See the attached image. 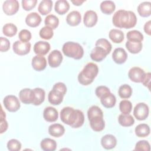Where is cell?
Here are the masks:
<instances>
[{
  "mask_svg": "<svg viewBox=\"0 0 151 151\" xmlns=\"http://www.w3.org/2000/svg\"><path fill=\"white\" fill-rule=\"evenodd\" d=\"M52 8V1L51 0H42L38 5V10L43 15L48 14Z\"/></svg>",
  "mask_w": 151,
  "mask_h": 151,
  "instance_id": "cell-26",
  "label": "cell"
},
{
  "mask_svg": "<svg viewBox=\"0 0 151 151\" xmlns=\"http://www.w3.org/2000/svg\"><path fill=\"white\" fill-rule=\"evenodd\" d=\"M31 33L28 29H22L18 34V37L20 41L23 42H29V41L31 39Z\"/></svg>",
  "mask_w": 151,
  "mask_h": 151,
  "instance_id": "cell-46",
  "label": "cell"
},
{
  "mask_svg": "<svg viewBox=\"0 0 151 151\" xmlns=\"http://www.w3.org/2000/svg\"><path fill=\"white\" fill-rule=\"evenodd\" d=\"M43 117L47 122H54L58 119V113L54 107L48 106L44 110Z\"/></svg>",
  "mask_w": 151,
  "mask_h": 151,
  "instance_id": "cell-17",
  "label": "cell"
},
{
  "mask_svg": "<svg viewBox=\"0 0 151 151\" xmlns=\"http://www.w3.org/2000/svg\"><path fill=\"white\" fill-rule=\"evenodd\" d=\"M150 78H151V74L150 73H145V77L141 82L143 85L145 87H147L148 89H150Z\"/></svg>",
  "mask_w": 151,
  "mask_h": 151,
  "instance_id": "cell-51",
  "label": "cell"
},
{
  "mask_svg": "<svg viewBox=\"0 0 151 151\" xmlns=\"http://www.w3.org/2000/svg\"><path fill=\"white\" fill-rule=\"evenodd\" d=\"M41 38L44 40H50L54 35L53 29L48 26H45L42 27L39 32Z\"/></svg>",
  "mask_w": 151,
  "mask_h": 151,
  "instance_id": "cell-40",
  "label": "cell"
},
{
  "mask_svg": "<svg viewBox=\"0 0 151 151\" xmlns=\"http://www.w3.org/2000/svg\"><path fill=\"white\" fill-rule=\"evenodd\" d=\"M63 57L61 52L57 50L52 51L48 57V64L51 67H58L62 63Z\"/></svg>",
  "mask_w": 151,
  "mask_h": 151,
  "instance_id": "cell-10",
  "label": "cell"
},
{
  "mask_svg": "<svg viewBox=\"0 0 151 151\" xmlns=\"http://www.w3.org/2000/svg\"><path fill=\"white\" fill-rule=\"evenodd\" d=\"M19 98L24 104H33L35 98L34 90L28 88L22 89L19 93Z\"/></svg>",
  "mask_w": 151,
  "mask_h": 151,
  "instance_id": "cell-9",
  "label": "cell"
},
{
  "mask_svg": "<svg viewBox=\"0 0 151 151\" xmlns=\"http://www.w3.org/2000/svg\"><path fill=\"white\" fill-rule=\"evenodd\" d=\"M61 120L73 128L81 127L84 122L83 113L80 110H76L71 107H64L60 111Z\"/></svg>",
  "mask_w": 151,
  "mask_h": 151,
  "instance_id": "cell-1",
  "label": "cell"
},
{
  "mask_svg": "<svg viewBox=\"0 0 151 151\" xmlns=\"http://www.w3.org/2000/svg\"><path fill=\"white\" fill-rule=\"evenodd\" d=\"M134 132L137 137H145L150 134V127L147 124L141 123L135 127Z\"/></svg>",
  "mask_w": 151,
  "mask_h": 151,
  "instance_id": "cell-32",
  "label": "cell"
},
{
  "mask_svg": "<svg viewBox=\"0 0 151 151\" xmlns=\"http://www.w3.org/2000/svg\"><path fill=\"white\" fill-rule=\"evenodd\" d=\"M95 45L103 48L106 51L107 54L110 52L112 48V46L110 42L105 38H100L97 40L96 42Z\"/></svg>",
  "mask_w": 151,
  "mask_h": 151,
  "instance_id": "cell-41",
  "label": "cell"
},
{
  "mask_svg": "<svg viewBox=\"0 0 151 151\" xmlns=\"http://www.w3.org/2000/svg\"><path fill=\"white\" fill-rule=\"evenodd\" d=\"M91 128L95 132H100L104 129L105 122L103 116H97L88 119Z\"/></svg>",
  "mask_w": 151,
  "mask_h": 151,
  "instance_id": "cell-13",
  "label": "cell"
},
{
  "mask_svg": "<svg viewBox=\"0 0 151 151\" xmlns=\"http://www.w3.org/2000/svg\"><path fill=\"white\" fill-rule=\"evenodd\" d=\"M64 96L60 92L52 89L48 93V101L52 105H58L63 100Z\"/></svg>",
  "mask_w": 151,
  "mask_h": 151,
  "instance_id": "cell-23",
  "label": "cell"
},
{
  "mask_svg": "<svg viewBox=\"0 0 151 151\" xmlns=\"http://www.w3.org/2000/svg\"><path fill=\"white\" fill-rule=\"evenodd\" d=\"M99 73L98 66L93 63H87L78 75V82L84 86L91 84Z\"/></svg>",
  "mask_w": 151,
  "mask_h": 151,
  "instance_id": "cell-3",
  "label": "cell"
},
{
  "mask_svg": "<svg viewBox=\"0 0 151 151\" xmlns=\"http://www.w3.org/2000/svg\"><path fill=\"white\" fill-rule=\"evenodd\" d=\"M10 48L9 41L5 37H0V51L1 52H6Z\"/></svg>",
  "mask_w": 151,
  "mask_h": 151,
  "instance_id": "cell-48",
  "label": "cell"
},
{
  "mask_svg": "<svg viewBox=\"0 0 151 151\" xmlns=\"http://www.w3.org/2000/svg\"><path fill=\"white\" fill-rule=\"evenodd\" d=\"M22 6L23 9L25 11H30L34 8H35L37 1V0H22Z\"/></svg>",
  "mask_w": 151,
  "mask_h": 151,
  "instance_id": "cell-47",
  "label": "cell"
},
{
  "mask_svg": "<svg viewBox=\"0 0 151 151\" xmlns=\"http://www.w3.org/2000/svg\"><path fill=\"white\" fill-rule=\"evenodd\" d=\"M142 43L139 41H127L126 42V47L127 50L132 54H137L142 49Z\"/></svg>",
  "mask_w": 151,
  "mask_h": 151,
  "instance_id": "cell-31",
  "label": "cell"
},
{
  "mask_svg": "<svg viewBox=\"0 0 151 151\" xmlns=\"http://www.w3.org/2000/svg\"><path fill=\"white\" fill-rule=\"evenodd\" d=\"M112 22L117 28L129 29L136 25L137 17L135 14L131 11L120 9L114 14Z\"/></svg>",
  "mask_w": 151,
  "mask_h": 151,
  "instance_id": "cell-2",
  "label": "cell"
},
{
  "mask_svg": "<svg viewBox=\"0 0 151 151\" xmlns=\"http://www.w3.org/2000/svg\"><path fill=\"white\" fill-rule=\"evenodd\" d=\"M149 113V107L145 103L137 104L133 110V115L139 120H145L148 117Z\"/></svg>",
  "mask_w": 151,
  "mask_h": 151,
  "instance_id": "cell-6",
  "label": "cell"
},
{
  "mask_svg": "<svg viewBox=\"0 0 151 151\" xmlns=\"http://www.w3.org/2000/svg\"><path fill=\"white\" fill-rule=\"evenodd\" d=\"M70 9V5L66 0H58L55 2L54 9L59 15H64Z\"/></svg>",
  "mask_w": 151,
  "mask_h": 151,
  "instance_id": "cell-24",
  "label": "cell"
},
{
  "mask_svg": "<svg viewBox=\"0 0 151 151\" xmlns=\"http://www.w3.org/2000/svg\"><path fill=\"white\" fill-rule=\"evenodd\" d=\"M112 58L116 63L122 64L126 61L127 54L123 48H117L114 49L112 53Z\"/></svg>",
  "mask_w": 151,
  "mask_h": 151,
  "instance_id": "cell-14",
  "label": "cell"
},
{
  "mask_svg": "<svg viewBox=\"0 0 151 151\" xmlns=\"http://www.w3.org/2000/svg\"><path fill=\"white\" fill-rule=\"evenodd\" d=\"M97 116H103V113L102 110L100 109V108H99L98 106H92L88 109L87 111L88 119H90V118Z\"/></svg>",
  "mask_w": 151,
  "mask_h": 151,
  "instance_id": "cell-43",
  "label": "cell"
},
{
  "mask_svg": "<svg viewBox=\"0 0 151 151\" xmlns=\"http://www.w3.org/2000/svg\"><path fill=\"white\" fill-rule=\"evenodd\" d=\"M132 104L128 100H123L119 104V109L122 114H128L132 110Z\"/></svg>",
  "mask_w": 151,
  "mask_h": 151,
  "instance_id": "cell-39",
  "label": "cell"
},
{
  "mask_svg": "<svg viewBox=\"0 0 151 151\" xmlns=\"http://www.w3.org/2000/svg\"><path fill=\"white\" fill-rule=\"evenodd\" d=\"M110 93V89L107 87L104 86H98L96 88V91H95V93H96V96L100 99H101V97H104V96Z\"/></svg>",
  "mask_w": 151,
  "mask_h": 151,
  "instance_id": "cell-45",
  "label": "cell"
},
{
  "mask_svg": "<svg viewBox=\"0 0 151 151\" xmlns=\"http://www.w3.org/2000/svg\"><path fill=\"white\" fill-rule=\"evenodd\" d=\"M109 37L114 43L117 44L122 42L124 40L123 32L117 29H111L109 33Z\"/></svg>",
  "mask_w": 151,
  "mask_h": 151,
  "instance_id": "cell-30",
  "label": "cell"
},
{
  "mask_svg": "<svg viewBox=\"0 0 151 151\" xmlns=\"http://www.w3.org/2000/svg\"><path fill=\"white\" fill-rule=\"evenodd\" d=\"M7 148L10 151H19L21 149V142L15 139L9 140L7 143Z\"/></svg>",
  "mask_w": 151,
  "mask_h": 151,
  "instance_id": "cell-42",
  "label": "cell"
},
{
  "mask_svg": "<svg viewBox=\"0 0 151 151\" xmlns=\"http://www.w3.org/2000/svg\"><path fill=\"white\" fill-rule=\"evenodd\" d=\"M100 101L104 107L110 109L113 107L115 106L116 99L113 94L110 93L108 94L101 97L100 99Z\"/></svg>",
  "mask_w": 151,
  "mask_h": 151,
  "instance_id": "cell-27",
  "label": "cell"
},
{
  "mask_svg": "<svg viewBox=\"0 0 151 151\" xmlns=\"http://www.w3.org/2000/svg\"><path fill=\"white\" fill-rule=\"evenodd\" d=\"M118 122L119 124L123 127H129L134 124V119L133 116L129 114H121L119 116Z\"/></svg>",
  "mask_w": 151,
  "mask_h": 151,
  "instance_id": "cell-33",
  "label": "cell"
},
{
  "mask_svg": "<svg viewBox=\"0 0 151 151\" xmlns=\"http://www.w3.org/2000/svg\"><path fill=\"white\" fill-rule=\"evenodd\" d=\"M19 8V2L17 0H6L2 5L4 12L7 15H13L15 14Z\"/></svg>",
  "mask_w": 151,
  "mask_h": 151,
  "instance_id": "cell-8",
  "label": "cell"
},
{
  "mask_svg": "<svg viewBox=\"0 0 151 151\" xmlns=\"http://www.w3.org/2000/svg\"><path fill=\"white\" fill-rule=\"evenodd\" d=\"M62 51L65 56L75 60L81 59L84 55L82 46L77 42L72 41L65 42L63 45Z\"/></svg>",
  "mask_w": 151,
  "mask_h": 151,
  "instance_id": "cell-4",
  "label": "cell"
},
{
  "mask_svg": "<svg viewBox=\"0 0 151 151\" xmlns=\"http://www.w3.org/2000/svg\"><path fill=\"white\" fill-rule=\"evenodd\" d=\"M45 26L51 27L52 29H55L59 24V19L55 15L50 14L48 15L44 20Z\"/></svg>",
  "mask_w": 151,
  "mask_h": 151,
  "instance_id": "cell-37",
  "label": "cell"
},
{
  "mask_svg": "<svg viewBox=\"0 0 151 151\" xmlns=\"http://www.w3.org/2000/svg\"><path fill=\"white\" fill-rule=\"evenodd\" d=\"M107 55V53L103 48L96 46L90 53V57L93 61L100 62L104 60Z\"/></svg>",
  "mask_w": 151,
  "mask_h": 151,
  "instance_id": "cell-19",
  "label": "cell"
},
{
  "mask_svg": "<svg viewBox=\"0 0 151 151\" xmlns=\"http://www.w3.org/2000/svg\"><path fill=\"white\" fill-rule=\"evenodd\" d=\"M100 8L103 13L107 15H110L115 10L116 5L114 2L112 1H104L100 4Z\"/></svg>",
  "mask_w": 151,
  "mask_h": 151,
  "instance_id": "cell-29",
  "label": "cell"
},
{
  "mask_svg": "<svg viewBox=\"0 0 151 151\" xmlns=\"http://www.w3.org/2000/svg\"><path fill=\"white\" fill-rule=\"evenodd\" d=\"M128 41L142 42L143 40V34L137 30H132L129 31L126 34Z\"/></svg>",
  "mask_w": 151,
  "mask_h": 151,
  "instance_id": "cell-38",
  "label": "cell"
},
{
  "mask_svg": "<svg viewBox=\"0 0 151 151\" xmlns=\"http://www.w3.org/2000/svg\"><path fill=\"white\" fill-rule=\"evenodd\" d=\"M14 52L19 55H24L28 54L31 50V44L29 42L16 41L12 45Z\"/></svg>",
  "mask_w": 151,
  "mask_h": 151,
  "instance_id": "cell-7",
  "label": "cell"
},
{
  "mask_svg": "<svg viewBox=\"0 0 151 151\" xmlns=\"http://www.w3.org/2000/svg\"><path fill=\"white\" fill-rule=\"evenodd\" d=\"M101 144L103 148L106 149H111L114 148L117 144V140L114 136L107 134L102 137Z\"/></svg>",
  "mask_w": 151,
  "mask_h": 151,
  "instance_id": "cell-18",
  "label": "cell"
},
{
  "mask_svg": "<svg viewBox=\"0 0 151 151\" xmlns=\"http://www.w3.org/2000/svg\"><path fill=\"white\" fill-rule=\"evenodd\" d=\"M40 146L44 151H54L57 148V143L52 139L45 138L41 140Z\"/></svg>",
  "mask_w": 151,
  "mask_h": 151,
  "instance_id": "cell-28",
  "label": "cell"
},
{
  "mask_svg": "<svg viewBox=\"0 0 151 151\" xmlns=\"http://www.w3.org/2000/svg\"><path fill=\"white\" fill-rule=\"evenodd\" d=\"M137 12L142 17H149L151 14V2L145 1L140 3L137 6Z\"/></svg>",
  "mask_w": 151,
  "mask_h": 151,
  "instance_id": "cell-25",
  "label": "cell"
},
{
  "mask_svg": "<svg viewBox=\"0 0 151 151\" xmlns=\"http://www.w3.org/2000/svg\"><path fill=\"white\" fill-rule=\"evenodd\" d=\"M52 89L60 92V93H61L64 96L66 92H67V87L65 85L64 83H61V82H58L55 83L53 87H52Z\"/></svg>",
  "mask_w": 151,
  "mask_h": 151,
  "instance_id": "cell-50",
  "label": "cell"
},
{
  "mask_svg": "<svg viewBox=\"0 0 151 151\" xmlns=\"http://www.w3.org/2000/svg\"><path fill=\"white\" fill-rule=\"evenodd\" d=\"M31 64L32 68L38 71L44 70L47 66V60L43 55H37L33 57Z\"/></svg>",
  "mask_w": 151,
  "mask_h": 151,
  "instance_id": "cell-15",
  "label": "cell"
},
{
  "mask_svg": "<svg viewBox=\"0 0 151 151\" xmlns=\"http://www.w3.org/2000/svg\"><path fill=\"white\" fill-rule=\"evenodd\" d=\"M98 20V17L97 13L93 10L87 11L83 17V22L87 27H94Z\"/></svg>",
  "mask_w": 151,
  "mask_h": 151,
  "instance_id": "cell-12",
  "label": "cell"
},
{
  "mask_svg": "<svg viewBox=\"0 0 151 151\" xmlns=\"http://www.w3.org/2000/svg\"><path fill=\"white\" fill-rule=\"evenodd\" d=\"M150 146L146 140H140L136 143L134 150L137 151H150Z\"/></svg>",
  "mask_w": 151,
  "mask_h": 151,
  "instance_id": "cell-44",
  "label": "cell"
},
{
  "mask_svg": "<svg viewBox=\"0 0 151 151\" xmlns=\"http://www.w3.org/2000/svg\"><path fill=\"white\" fill-rule=\"evenodd\" d=\"M118 94L122 99H129L132 94V88L128 84H123L120 86Z\"/></svg>",
  "mask_w": 151,
  "mask_h": 151,
  "instance_id": "cell-35",
  "label": "cell"
},
{
  "mask_svg": "<svg viewBox=\"0 0 151 151\" xmlns=\"http://www.w3.org/2000/svg\"><path fill=\"white\" fill-rule=\"evenodd\" d=\"M64 132V127L59 123H54L48 127V133L55 137H59L63 136Z\"/></svg>",
  "mask_w": 151,
  "mask_h": 151,
  "instance_id": "cell-22",
  "label": "cell"
},
{
  "mask_svg": "<svg viewBox=\"0 0 151 151\" xmlns=\"http://www.w3.org/2000/svg\"><path fill=\"white\" fill-rule=\"evenodd\" d=\"M41 16L37 12H31L25 18V23L30 27H36L41 22Z\"/></svg>",
  "mask_w": 151,
  "mask_h": 151,
  "instance_id": "cell-20",
  "label": "cell"
},
{
  "mask_svg": "<svg viewBox=\"0 0 151 151\" xmlns=\"http://www.w3.org/2000/svg\"><path fill=\"white\" fill-rule=\"evenodd\" d=\"M2 32L5 36L12 37L17 34V27L12 23H7L3 26Z\"/></svg>",
  "mask_w": 151,
  "mask_h": 151,
  "instance_id": "cell-34",
  "label": "cell"
},
{
  "mask_svg": "<svg viewBox=\"0 0 151 151\" xmlns=\"http://www.w3.org/2000/svg\"><path fill=\"white\" fill-rule=\"evenodd\" d=\"M50 48V44L48 42L46 41H40L34 44L33 50L37 55L44 56L48 52Z\"/></svg>",
  "mask_w": 151,
  "mask_h": 151,
  "instance_id": "cell-16",
  "label": "cell"
},
{
  "mask_svg": "<svg viewBox=\"0 0 151 151\" xmlns=\"http://www.w3.org/2000/svg\"><path fill=\"white\" fill-rule=\"evenodd\" d=\"M35 93V100L33 103L32 104L35 105V106H38L40 105L44 101L45 99V91L41 88H35L34 89H33Z\"/></svg>",
  "mask_w": 151,
  "mask_h": 151,
  "instance_id": "cell-36",
  "label": "cell"
},
{
  "mask_svg": "<svg viewBox=\"0 0 151 151\" xmlns=\"http://www.w3.org/2000/svg\"><path fill=\"white\" fill-rule=\"evenodd\" d=\"M81 20L80 13L77 11H73L70 12L66 17L67 23L72 27L78 25Z\"/></svg>",
  "mask_w": 151,
  "mask_h": 151,
  "instance_id": "cell-21",
  "label": "cell"
},
{
  "mask_svg": "<svg viewBox=\"0 0 151 151\" xmlns=\"http://www.w3.org/2000/svg\"><path fill=\"white\" fill-rule=\"evenodd\" d=\"M150 25L151 21L149 20L146 22L144 25V31L149 35H151V30H150Z\"/></svg>",
  "mask_w": 151,
  "mask_h": 151,
  "instance_id": "cell-52",
  "label": "cell"
},
{
  "mask_svg": "<svg viewBox=\"0 0 151 151\" xmlns=\"http://www.w3.org/2000/svg\"><path fill=\"white\" fill-rule=\"evenodd\" d=\"M84 2H85L84 0H74V1H71V2L76 6H79L81 5Z\"/></svg>",
  "mask_w": 151,
  "mask_h": 151,
  "instance_id": "cell-53",
  "label": "cell"
},
{
  "mask_svg": "<svg viewBox=\"0 0 151 151\" xmlns=\"http://www.w3.org/2000/svg\"><path fill=\"white\" fill-rule=\"evenodd\" d=\"M5 113L4 112L3 109H1V133H4L8 129V124L6 120H5Z\"/></svg>",
  "mask_w": 151,
  "mask_h": 151,
  "instance_id": "cell-49",
  "label": "cell"
},
{
  "mask_svg": "<svg viewBox=\"0 0 151 151\" xmlns=\"http://www.w3.org/2000/svg\"><path fill=\"white\" fill-rule=\"evenodd\" d=\"M3 103L5 109L10 112L17 111L21 106L19 99L14 95L6 96L4 99Z\"/></svg>",
  "mask_w": 151,
  "mask_h": 151,
  "instance_id": "cell-5",
  "label": "cell"
},
{
  "mask_svg": "<svg viewBox=\"0 0 151 151\" xmlns=\"http://www.w3.org/2000/svg\"><path fill=\"white\" fill-rule=\"evenodd\" d=\"M145 71L140 67H134L130 69L128 77L130 80L135 83H141L145 75Z\"/></svg>",
  "mask_w": 151,
  "mask_h": 151,
  "instance_id": "cell-11",
  "label": "cell"
}]
</instances>
